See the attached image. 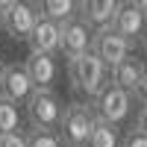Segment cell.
<instances>
[{"label":"cell","instance_id":"cell-1","mask_svg":"<svg viewBox=\"0 0 147 147\" xmlns=\"http://www.w3.org/2000/svg\"><path fill=\"white\" fill-rule=\"evenodd\" d=\"M68 80H71V88H74V91L91 97V100L106 88L109 82H112V80H109V68H106L91 50L82 53V56L68 59Z\"/></svg>","mask_w":147,"mask_h":147},{"label":"cell","instance_id":"cell-2","mask_svg":"<svg viewBox=\"0 0 147 147\" xmlns=\"http://www.w3.org/2000/svg\"><path fill=\"white\" fill-rule=\"evenodd\" d=\"M94 109L91 103H71L62 109V118L56 124V132L65 147H85V138L94 127Z\"/></svg>","mask_w":147,"mask_h":147},{"label":"cell","instance_id":"cell-3","mask_svg":"<svg viewBox=\"0 0 147 147\" xmlns=\"http://www.w3.org/2000/svg\"><path fill=\"white\" fill-rule=\"evenodd\" d=\"M24 103H27V118L32 129H56L65 106L53 88H32V94Z\"/></svg>","mask_w":147,"mask_h":147},{"label":"cell","instance_id":"cell-4","mask_svg":"<svg viewBox=\"0 0 147 147\" xmlns=\"http://www.w3.org/2000/svg\"><path fill=\"white\" fill-rule=\"evenodd\" d=\"M91 109H94V115L100 121L118 127V124H124V121L129 118V112H132V94H127L124 88H118L115 82H109L106 88L94 97Z\"/></svg>","mask_w":147,"mask_h":147},{"label":"cell","instance_id":"cell-5","mask_svg":"<svg viewBox=\"0 0 147 147\" xmlns=\"http://www.w3.org/2000/svg\"><path fill=\"white\" fill-rule=\"evenodd\" d=\"M109 80H112L118 88H124L127 94L138 97V103L144 106V97H147V74H144V62L138 56H127L109 71Z\"/></svg>","mask_w":147,"mask_h":147},{"label":"cell","instance_id":"cell-6","mask_svg":"<svg viewBox=\"0 0 147 147\" xmlns=\"http://www.w3.org/2000/svg\"><path fill=\"white\" fill-rule=\"evenodd\" d=\"M91 35H94V30L80 15H71L65 21H59V53H65V59L88 53L91 50Z\"/></svg>","mask_w":147,"mask_h":147},{"label":"cell","instance_id":"cell-7","mask_svg":"<svg viewBox=\"0 0 147 147\" xmlns=\"http://www.w3.org/2000/svg\"><path fill=\"white\" fill-rule=\"evenodd\" d=\"M91 53L100 59L109 71H112L121 59H127V56L132 53V44H129L127 38H121V35L106 24V27H97L94 35H91Z\"/></svg>","mask_w":147,"mask_h":147},{"label":"cell","instance_id":"cell-8","mask_svg":"<svg viewBox=\"0 0 147 147\" xmlns=\"http://www.w3.org/2000/svg\"><path fill=\"white\" fill-rule=\"evenodd\" d=\"M35 21H38V9H35V3H30V0H15V3L3 12V30L15 41H27V35L35 27Z\"/></svg>","mask_w":147,"mask_h":147},{"label":"cell","instance_id":"cell-9","mask_svg":"<svg viewBox=\"0 0 147 147\" xmlns=\"http://www.w3.org/2000/svg\"><path fill=\"white\" fill-rule=\"evenodd\" d=\"M109 27H112L121 38H127L129 44L141 41V35H144V9L132 6L129 0H127V3H118L115 18H112V24H109Z\"/></svg>","mask_w":147,"mask_h":147},{"label":"cell","instance_id":"cell-10","mask_svg":"<svg viewBox=\"0 0 147 147\" xmlns=\"http://www.w3.org/2000/svg\"><path fill=\"white\" fill-rule=\"evenodd\" d=\"M27 44H30V53L56 56V53H59V24L38 15L35 27H32L30 35H27Z\"/></svg>","mask_w":147,"mask_h":147},{"label":"cell","instance_id":"cell-11","mask_svg":"<svg viewBox=\"0 0 147 147\" xmlns=\"http://www.w3.org/2000/svg\"><path fill=\"white\" fill-rule=\"evenodd\" d=\"M0 94L9 97L12 103H24V100L32 94V82H30V77H27V68H24V62L6 65L3 80H0Z\"/></svg>","mask_w":147,"mask_h":147},{"label":"cell","instance_id":"cell-12","mask_svg":"<svg viewBox=\"0 0 147 147\" xmlns=\"http://www.w3.org/2000/svg\"><path fill=\"white\" fill-rule=\"evenodd\" d=\"M27 77L32 82V88H53V82L59 77V65H56V56H44V53H30L27 62Z\"/></svg>","mask_w":147,"mask_h":147},{"label":"cell","instance_id":"cell-13","mask_svg":"<svg viewBox=\"0 0 147 147\" xmlns=\"http://www.w3.org/2000/svg\"><path fill=\"white\" fill-rule=\"evenodd\" d=\"M118 3L121 0H77V15L88 24L91 30H97V27L112 24Z\"/></svg>","mask_w":147,"mask_h":147},{"label":"cell","instance_id":"cell-14","mask_svg":"<svg viewBox=\"0 0 147 147\" xmlns=\"http://www.w3.org/2000/svg\"><path fill=\"white\" fill-rule=\"evenodd\" d=\"M35 9L41 18H50L59 24L71 15H77V0H35Z\"/></svg>","mask_w":147,"mask_h":147},{"label":"cell","instance_id":"cell-15","mask_svg":"<svg viewBox=\"0 0 147 147\" xmlns=\"http://www.w3.org/2000/svg\"><path fill=\"white\" fill-rule=\"evenodd\" d=\"M85 147H118V127L94 118V127L85 138Z\"/></svg>","mask_w":147,"mask_h":147},{"label":"cell","instance_id":"cell-16","mask_svg":"<svg viewBox=\"0 0 147 147\" xmlns=\"http://www.w3.org/2000/svg\"><path fill=\"white\" fill-rule=\"evenodd\" d=\"M15 129H21V109H18V103H12L9 97L0 94V136L15 132Z\"/></svg>","mask_w":147,"mask_h":147},{"label":"cell","instance_id":"cell-17","mask_svg":"<svg viewBox=\"0 0 147 147\" xmlns=\"http://www.w3.org/2000/svg\"><path fill=\"white\" fill-rule=\"evenodd\" d=\"M27 147H65L56 129H32L27 132Z\"/></svg>","mask_w":147,"mask_h":147},{"label":"cell","instance_id":"cell-18","mask_svg":"<svg viewBox=\"0 0 147 147\" xmlns=\"http://www.w3.org/2000/svg\"><path fill=\"white\" fill-rule=\"evenodd\" d=\"M118 147H147V132H144V109L138 115V124L127 129L124 138H118Z\"/></svg>","mask_w":147,"mask_h":147},{"label":"cell","instance_id":"cell-19","mask_svg":"<svg viewBox=\"0 0 147 147\" xmlns=\"http://www.w3.org/2000/svg\"><path fill=\"white\" fill-rule=\"evenodd\" d=\"M0 147H27V132H21V129L3 132L0 136Z\"/></svg>","mask_w":147,"mask_h":147},{"label":"cell","instance_id":"cell-20","mask_svg":"<svg viewBox=\"0 0 147 147\" xmlns=\"http://www.w3.org/2000/svg\"><path fill=\"white\" fill-rule=\"evenodd\" d=\"M129 3H132V6H138V9H144V12H147V0H129Z\"/></svg>","mask_w":147,"mask_h":147},{"label":"cell","instance_id":"cell-21","mask_svg":"<svg viewBox=\"0 0 147 147\" xmlns=\"http://www.w3.org/2000/svg\"><path fill=\"white\" fill-rule=\"evenodd\" d=\"M12 3H15V0H0V12H6V9H9Z\"/></svg>","mask_w":147,"mask_h":147},{"label":"cell","instance_id":"cell-22","mask_svg":"<svg viewBox=\"0 0 147 147\" xmlns=\"http://www.w3.org/2000/svg\"><path fill=\"white\" fill-rule=\"evenodd\" d=\"M3 71H6V65H0V80H3Z\"/></svg>","mask_w":147,"mask_h":147},{"label":"cell","instance_id":"cell-23","mask_svg":"<svg viewBox=\"0 0 147 147\" xmlns=\"http://www.w3.org/2000/svg\"><path fill=\"white\" fill-rule=\"evenodd\" d=\"M0 27H3V12H0Z\"/></svg>","mask_w":147,"mask_h":147},{"label":"cell","instance_id":"cell-24","mask_svg":"<svg viewBox=\"0 0 147 147\" xmlns=\"http://www.w3.org/2000/svg\"><path fill=\"white\" fill-rule=\"evenodd\" d=\"M30 3H35V0H30Z\"/></svg>","mask_w":147,"mask_h":147}]
</instances>
